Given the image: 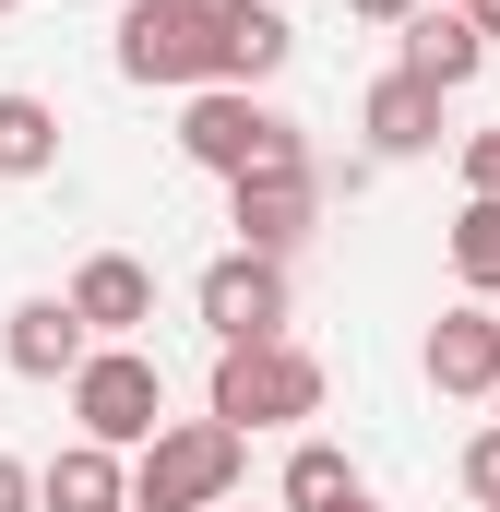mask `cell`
I'll list each match as a JSON object with an SVG mask.
<instances>
[{"label":"cell","instance_id":"20","mask_svg":"<svg viewBox=\"0 0 500 512\" xmlns=\"http://www.w3.org/2000/svg\"><path fill=\"white\" fill-rule=\"evenodd\" d=\"M0 512H36V465L24 453H0Z\"/></svg>","mask_w":500,"mask_h":512},{"label":"cell","instance_id":"24","mask_svg":"<svg viewBox=\"0 0 500 512\" xmlns=\"http://www.w3.org/2000/svg\"><path fill=\"white\" fill-rule=\"evenodd\" d=\"M441 12H477V0H441Z\"/></svg>","mask_w":500,"mask_h":512},{"label":"cell","instance_id":"15","mask_svg":"<svg viewBox=\"0 0 500 512\" xmlns=\"http://www.w3.org/2000/svg\"><path fill=\"white\" fill-rule=\"evenodd\" d=\"M60 167V108L48 96H0V179H48Z\"/></svg>","mask_w":500,"mask_h":512},{"label":"cell","instance_id":"23","mask_svg":"<svg viewBox=\"0 0 500 512\" xmlns=\"http://www.w3.org/2000/svg\"><path fill=\"white\" fill-rule=\"evenodd\" d=\"M334 512H381V501H370V489H358V501H334Z\"/></svg>","mask_w":500,"mask_h":512},{"label":"cell","instance_id":"1","mask_svg":"<svg viewBox=\"0 0 500 512\" xmlns=\"http://www.w3.org/2000/svg\"><path fill=\"white\" fill-rule=\"evenodd\" d=\"M203 417L215 429H298L322 417V358L298 334H262V346H215V382H203Z\"/></svg>","mask_w":500,"mask_h":512},{"label":"cell","instance_id":"2","mask_svg":"<svg viewBox=\"0 0 500 512\" xmlns=\"http://www.w3.org/2000/svg\"><path fill=\"white\" fill-rule=\"evenodd\" d=\"M179 155L203 179H250V167H310V143L286 108H262L250 84H191L179 96Z\"/></svg>","mask_w":500,"mask_h":512},{"label":"cell","instance_id":"3","mask_svg":"<svg viewBox=\"0 0 500 512\" xmlns=\"http://www.w3.org/2000/svg\"><path fill=\"white\" fill-rule=\"evenodd\" d=\"M239 465H250L239 429H215V417H167V429L131 453V512H215V501H239Z\"/></svg>","mask_w":500,"mask_h":512},{"label":"cell","instance_id":"22","mask_svg":"<svg viewBox=\"0 0 500 512\" xmlns=\"http://www.w3.org/2000/svg\"><path fill=\"white\" fill-rule=\"evenodd\" d=\"M477 36H489V48H500V0H477Z\"/></svg>","mask_w":500,"mask_h":512},{"label":"cell","instance_id":"10","mask_svg":"<svg viewBox=\"0 0 500 512\" xmlns=\"http://www.w3.org/2000/svg\"><path fill=\"white\" fill-rule=\"evenodd\" d=\"M286 60H298V24L274 0H215V84H250L262 96Z\"/></svg>","mask_w":500,"mask_h":512},{"label":"cell","instance_id":"18","mask_svg":"<svg viewBox=\"0 0 500 512\" xmlns=\"http://www.w3.org/2000/svg\"><path fill=\"white\" fill-rule=\"evenodd\" d=\"M465 501H477V512H500V417L465 441Z\"/></svg>","mask_w":500,"mask_h":512},{"label":"cell","instance_id":"16","mask_svg":"<svg viewBox=\"0 0 500 512\" xmlns=\"http://www.w3.org/2000/svg\"><path fill=\"white\" fill-rule=\"evenodd\" d=\"M334 501H358V465L334 441H298L286 453V512H334Z\"/></svg>","mask_w":500,"mask_h":512},{"label":"cell","instance_id":"26","mask_svg":"<svg viewBox=\"0 0 500 512\" xmlns=\"http://www.w3.org/2000/svg\"><path fill=\"white\" fill-rule=\"evenodd\" d=\"M489 322H500V298H489Z\"/></svg>","mask_w":500,"mask_h":512},{"label":"cell","instance_id":"27","mask_svg":"<svg viewBox=\"0 0 500 512\" xmlns=\"http://www.w3.org/2000/svg\"><path fill=\"white\" fill-rule=\"evenodd\" d=\"M215 512H239V501H215Z\"/></svg>","mask_w":500,"mask_h":512},{"label":"cell","instance_id":"14","mask_svg":"<svg viewBox=\"0 0 500 512\" xmlns=\"http://www.w3.org/2000/svg\"><path fill=\"white\" fill-rule=\"evenodd\" d=\"M358 131H370V155H429L441 143V84H417V72H381L370 108H358Z\"/></svg>","mask_w":500,"mask_h":512},{"label":"cell","instance_id":"12","mask_svg":"<svg viewBox=\"0 0 500 512\" xmlns=\"http://www.w3.org/2000/svg\"><path fill=\"white\" fill-rule=\"evenodd\" d=\"M429 393H453V405H489L500 393V322L489 310H441L429 322Z\"/></svg>","mask_w":500,"mask_h":512},{"label":"cell","instance_id":"17","mask_svg":"<svg viewBox=\"0 0 500 512\" xmlns=\"http://www.w3.org/2000/svg\"><path fill=\"white\" fill-rule=\"evenodd\" d=\"M441 251H453V274H465V286H477V298H500V203H465V215H453V239H441Z\"/></svg>","mask_w":500,"mask_h":512},{"label":"cell","instance_id":"9","mask_svg":"<svg viewBox=\"0 0 500 512\" xmlns=\"http://www.w3.org/2000/svg\"><path fill=\"white\" fill-rule=\"evenodd\" d=\"M84 322H72V298H12V322H0V370L12 382H72L84 370Z\"/></svg>","mask_w":500,"mask_h":512},{"label":"cell","instance_id":"21","mask_svg":"<svg viewBox=\"0 0 500 512\" xmlns=\"http://www.w3.org/2000/svg\"><path fill=\"white\" fill-rule=\"evenodd\" d=\"M346 12H358V24H405L417 0H346Z\"/></svg>","mask_w":500,"mask_h":512},{"label":"cell","instance_id":"25","mask_svg":"<svg viewBox=\"0 0 500 512\" xmlns=\"http://www.w3.org/2000/svg\"><path fill=\"white\" fill-rule=\"evenodd\" d=\"M0 12H24V0H0Z\"/></svg>","mask_w":500,"mask_h":512},{"label":"cell","instance_id":"19","mask_svg":"<svg viewBox=\"0 0 500 512\" xmlns=\"http://www.w3.org/2000/svg\"><path fill=\"white\" fill-rule=\"evenodd\" d=\"M465 203H500V120L465 131Z\"/></svg>","mask_w":500,"mask_h":512},{"label":"cell","instance_id":"13","mask_svg":"<svg viewBox=\"0 0 500 512\" xmlns=\"http://www.w3.org/2000/svg\"><path fill=\"white\" fill-rule=\"evenodd\" d=\"M36 512H131V453L60 441V453L36 465Z\"/></svg>","mask_w":500,"mask_h":512},{"label":"cell","instance_id":"5","mask_svg":"<svg viewBox=\"0 0 500 512\" xmlns=\"http://www.w3.org/2000/svg\"><path fill=\"white\" fill-rule=\"evenodd\" d=\"M120 72L167 84V96L215 84V0H131L120 12Z\"/></svg>","mask_w":500,"mask_h":512},{"label":"cell","instance_id":"4","mask_svg":"<svg viewBox=\"0 0 500 512\" xmlns=\"http://www.w3.org/2000/svg\"><path fill=\"white\" fill-rule=\"evenodd\" d=\"M72 429L96 441V453H143L155 429H167V370L143 358V346H84V370H72Z\"/></svg>","mask_w":500,"mask_h":512},{"label":"cell","instance_id":"6","mask_svg":"<svg viewBox=\"0 0 500 512\" xmlns=\"http://www.w3.org/2000/svg\"><path fill=\"white\" fill-rule=\"evenodd\" d=\"M191 310H203V334H215V346H262V334H286V322H298V286H286V262L227 251V262H203Z\"/></svg>","mask_w":500,"mask_h":512},{"label":"cell","instance_id":"8","mask_svg":"<svg viewBox=\"0 0 500 512\" xmlns=\"http://www.w3.org/2000/svg\"><path fill=\"white\" fill-rule=\"evenodd\" d=\"M60 298H72V322H84L96 346H143V322H155V274H143L131 251H96Z\"/></svg>","mask_w":500,"mask_h":512},{"label":"cell","instance_id":"7","mask_svg":"<svg viewBox=\"0 0 500 512\" xmlns=\"http://www.w3.org/2000/svg\"><path fill=\"white\" fill-rule=\"evenodd\" d=\"M227 227H239V251L298 262V239L322 227V167H250V179H227Z\"/></svg>","mask_w":500,"mask_h":512},{"label":"cell","instance_id":"11","mask_svg":"<svg viewBox=\"0 0 500 512\" xmlns=\"http://www.w3.org/2000/svg\"><path fill=\"white\" fill-rule=\"evenodd\" d=\"M393 36H405V60H393V72H417V84H441V96H465V84H477V60H489L477 12H441V0H417Z\"/></svg>","mask_w":500,"mask_h":512}]
</instances>
